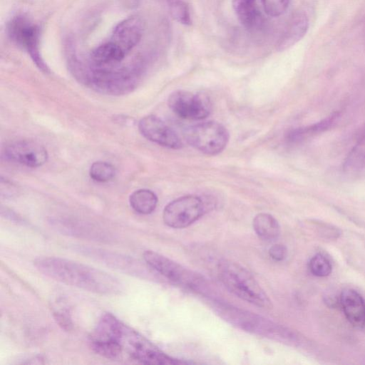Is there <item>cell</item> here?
I'll list each match as a JSON object with an SVG mask.
<instances>
[{"label": "cell", "instance_id": "1", "mask_svg": "<svg viewBox=\"0 0 365 365\" xmlns=\"http://www.w3.org/2000/svg\"><path fill=\"white\" fill-rule=\"evenodd\" d=\"M34 264L40 272L50 278L91 292L116 295L124 289L123 284L117 277L71 259L43 257L36 259Z\"/></svg>", "mask_w": 365, "mask_h": 365}, {"label": "cell", "instance_id": "2", "mask_svg": "<svg viewBox=\"0 0 365 365\" xmlns=\"http://www.w3.org/2000/svg\"><path fill=\"white\" fill-rule=\"evenodd\" d=\"M93 334L115 340L123 352L142 364L170 365L187 363L166 354L138 331L110 313H104L101 316Z\"/></svg>", "mask_w": 365, "mask_h": 365}, {"label": "cell", "instance_id": "3", "mask_svg": "<svg viewBox=\"0 0 365 365\" xmlns=\"http://www.w3.org/2000/svg\"><path fill=\"white\" fill-rule=\"evenodd\" d=\"M213 307L221 318L241 330L287 344L300 341L296 332L257 314L218 302Z\"/></svg>", "mask_w": 365, "mask_h": 365}, {"label": "cell", "instance_id": "4", "mask_svg": "<svg viewBox=\"0 0 365 365\" xmlns=\"http://www.w3.org/2000/svg\"><path fill=\"white\" fill-rule=\"evenodd\" d=\"M217 269L220 281L234 295L259 307L272 309L268 295L247 269L225 259L219 262Z\"/></svg>", "mask_w": 365, "mask_h": 365}, {"label": "cell", "instance_id": "5", "mask_svg": "<svg viewBox=\"0 0 365 365\" xmlns=\"http://www.w3.org/2000/svg\"><path fill=\"white\" fill-rule=\"evenodd\" d=\"M186 141L199 151L210 155L221 153L229 141L227 130L220 123L210 120L187 128Z\"/></svg>", "mask_w": 365, "mask_h": 365}, {"label": "cell", "instance_id": "6", "mask_svg": "<svg viewBox=\"0 0 365 365\" xmlns=\"http://www.w3.org/2000/svg\"><path fill=\"white\" fill-rule=\"evenodd\" d=\"M147 265L170 281L197 292L206 288L204 279L178 262L152 250L143 253Z\"/></svg>", "mask_w": 365, "mask_h": 365}, {"label": "cell", "instance_id": "7", "mask_svg": "<svg viewBox=\"0 0 365 365\" xmlns=\"http://www.w3.org/2000/svg\"><path fill=\"white\" fill-rule=\"evenodd\" d=\"M207 211V205L199 196L186 195L177 198L164 208V223L172 228L182 229L190 226Z\"/></svg>", "mask_w": 365, "mask_h": 365}, {"label": "cell", "instance_id": "8", "mask_svg": "<svg viewBox=\"0 0 365 365\" xmlns=\"http://www.w3.org/2000/svg\"><path fill=\"white\" fill-rule=\"evenodd\" d=\"M168 104L173 113L185 119L202 120L212 110L209 97L202 93L176 91L170 95Z\"/></svg>", "mask_w": 365, "mask_h": 365}, {"label": "cell", "instance_id": "9", "mask_svg": "<svg viewBox=\"0 0 365 365\" xmlns=\"http://www.w3.org/2000/svg\"><path fill=\"white\" fill-rule=\"evenodd\" d=\"M138 129L145 138L162 146L180 149L183 145L178 134L155 115L143 117L139 121Z\"/></svg>", "mask_w": 365, "mask_h": 365}, {"label": "cell", "instance_id": "10", "mask_svg": "<svg viewBox=\"0 0 365 365\" xmlns=\"http://www.w3.org/2000/svg\"><path fill=\"white\" fill-rule=\"evenodd\" d=\"M11 38L29 53L36 64L42 70H46L38 51V32L36 26L32 25L23 17H16L9 26Z\"/></svg>", "mask_w": 365, "mask_h": 365}, {"label": "cell", "instance_id": "11", "mask_svg": "<svg viewBox=\"0 0 365 365\" xmlns=\"http://www.w3.org/2000/svg\"><path fill=\"white\" fill-rule=\"evenodd\" d=\"M6 158L30 168L43 165L48 159L46 148L31 140H19L7 145L4 150Z\"/></svg>", "mask_w": 365, "mask_h": 365}, {"label": "cell", "instance_id": "12", "mask_svg": "<svg viewBox=\"0 0 365 365\" xmlns=\"http://www.w3.org/2000/svg\"><path fill=\"white\" fill-rule=\"evenodd\" d=\"M75 250L125 274L133 276L140 274L141 267L139 262L133 257L86 246H78L75 248Z\"/></svg>", "mask_w": 365, "mask_h": 365}, {"label": "cell", "instance_id": "13", "mask_svg": "<svg viewBox=\"0 0 365 365\" xmlns=\"http://www.w3.org/2000/svg\"><path fill=\"white\" fill-rule=\"evenodd\" d=\"M143 24L137 17H130L119 23L113 30L112 42L126 54L141 38Z\"/></svg>", "mask_w": 365, "mask_h": 365}, {"label": "cell", "instance_id": "14", "mask_svg": "<svg viewBox=\"0 0 365 365\" xmlns=\"http://www.w3.org/2000/svg\"><path fill=\"white\" fill-rule=\"evenodd\" d=\"M309 28V20L303 12H296L288 19L276 44L279 51L287 50L298 41L306 34Z\"/></svg>", "mask_w": 365, "mask_h": 365}, {"label": "cell", "instance_id": "15", "mask_svg": "<svg viewBox=\"0 0 365 365\" xmlns=\"http://www.w3.org/2000/svg\"><path fill=\"white\" fill-rule=\"evenodd\" d=\"M340 304L347 320L356 327L365 324V302L361 295L353 289H344Z\"/></svg>", "mask_w": 365, "mask_h": 365}, {"label": "cell", "instance_id": "16", "mask_svg": "<svg viewBox=\"0 0 365 365\" xmlns=\"http://www.w3.org/2000/svg\"><path fill=\"white\" fill-rule=\"evenodd\" d=\"M232 6L245 28L253 30L262 24V17L257 8L256 0H233Z\"/></svg>", "mask_w": 365, "mask_h": 365}, {"label": "cell", "instance_id": "17", "mask_svg": "<svg viewBox=\"0 0 365 365\" xmlns=\"http://www.w3.org/2000/svg\"><path fill=\"white\" fill-rule=\"evenodd\" d=\"M253 229L257 236L264 241L272 242L280 235L278 221L270 214L259 213L253 219Z\"/></svg>", "mask_w": 365, "mask_h": 365}, {"label": "cell", "instance_id": "18", "mask_svg": "<svg viewBox=\"0 0 365 365\" xmlns=\"http://www.w3.org/2000/svg\"><path fill=\"white\" fill-rule=\"evenodd\" d=\"M126 53L112 41L96 48L91 53V59L97 66H106L121 61Z\"/></svg>", "mask_w": 365, "mask_h": 365}, {"label": "cell", "instance_id": "19", "mask_svg": "<svg viewBox=\"0 0 365 365\" xmlns=\"http://www.w3.org/2000/svg\"><path fill=\"white\" fill-rule=\"evenodd\" d=\"M337 117L338 114L334 113L316 123L294 129L288 134L287 138L292 142H299L318 135L329 129Z\"/></svg>", "mask_w": 365, "mask_h": 365}, {"label": "cell", "instance_id": "20", "mask_svg": "<svg viewBox=\"0 0 365 365\" xmlns=\"http://www.w3.org/2000/svg\"><path fill=\"white\" fill-rule=\"evenodd\" d=\"M129 202L131 207L138 213L148 215L153 212L158 204V197L151 190L140 189L133 192Z\"/></svg>", "mask_w": 365, "mask_h": 365}, {"label": "cell", "instance_id": "21", "mask_svg": "<svg viewBox=\"0 0 365 365\" xmlns=\"http://www.w3.org/2000/svg\"><path fill=\"white\" fill-rule=\"evenodd\" d=\"M89 343L95 353L107 359H118L123 354L119 344L110 338L92 334Z\"/></svg>", "mask_w": 365, "mask_h": 365}, {"label": "cell", "instance_id": "22", "mask_svg": "<svg viewBox=\"0 0 365 365\" xmlns=\"http://www.w3.org/2000/svg\"><path fill=\"white\" fill-rule=\"evenodd\" d=\"M344 168L349 173H356L365 169V131L347 155Z\"/></svg>", "mask_w": 365, "mask_h": 365}, {"label": "cell", "instance_id": "23", "mask_svg": "<svg viewBox=\"0 0 365 365\" xmlns=\"http://www.w3.org/2000/svg\"><path fill=\"white\" fill-rule=\"evenodd\" d=\"M172 17L178 23L189 26L192 24L190 9L184 0H167Z\"/></svg>", "mask_w": 365, "mask_h": 365}, {"label": "cell", "instance_id": "24", "mask_svg": "<svg viewBox=\"0 0 365 365\" xmlns=\"http://www.w3.org/2000/svg\"><path fill=\"white\" fill-rule=\"evenodd\" d=\"M89 175L93 180L97 182H108L114 178L115 169L110 163L97 161L91 165Z\"/></svg>", "mask_w": 365, "mask_h": 365}, {"label": "cell", "instance_id": "25", "mask_svg": "<svg viewBox=\"0 0 365 365\" xmlns=\"http://www.w3.org/2000/svg\"><path fill=\"white\" fill-rule=\"evenodd\" d=\"M309 269L313 275L319 277H324L331 273L332 265L330 260L326 256L318 253L310 259Z\"/></svg>", "mask_w": 365, "mask_h": 365}, {"label": "cell", "instance_id": "26", "mask_svg": "<svg viewBox=\"0 0 365 365\" xmlns=\"http://www.w3.org/2000/svg\"><path fill=\"white\" fill-rule=\"evenodd\" d=\"M290 0H262L266 14L271 17L283 14L289 6Z\"/></svg>", "mask_w": 365, "mask_h": 365}, {"label": "cell", "instance_id": "27", "mask_svg": "<svg viewBox=\"0 0 365 365\" xmlns=\"http://www.w3.org/2000/svg\"><path fill=\"white\" fill-rule=\"evenodd\" d=\"M53 317L58 325L66 331L73 328V323L69 311L64 307H58L53 310Z\"/></svg>", "mask_w": 365, "mask_h": 365}, {"label": "cell", "instance_id": "28", "mask_svg": "<svg viewBox=\"0 0 365 365\" xmlns=\"http://www.w3.org/2000/svg\"><path fill=\"white\" fill-rule=\"evenodd\" d=\"M269 255L275 261H282L287 257V249L281 244L274 245L269 250Z\"/></svg>", "mask_w": 365, "mask_h": 365}]
</instances>
